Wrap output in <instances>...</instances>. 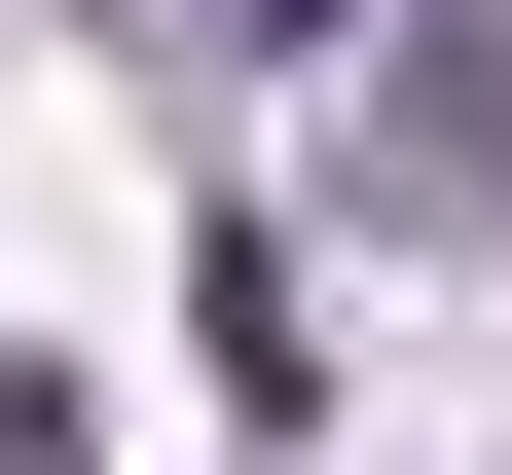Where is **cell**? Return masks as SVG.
I'll return each mask as SVG.
<instances>
[{"instance_id": "3957f363", "label": "cell", "mask_w": 512, "mask_h": 475, "mask_svg": "<svg viewBox=\"0 0 512 475\" xmlns=\"http://www.w3.org/2000/svg\"><path fill=\"white\" fill-rule=\"evenodd\" d=\"M256 37H366V0H256Z\"/></svg>"}, {"instance_id": "7a4b0ae2", "label": "cell", "mask_w": 512, "mask_h": 475, "mask_svg": "<svg viewBox=\"0 0 512 475\" xmlns=\"http://www.w3.org/2000/svg\"><path fill=\"white\" fill-rule=\"evenodd\" d=\"M0 475H110V439H74V366H0Z\"/></svg>"}, {"instance_id": "6da1fadb", "label": "cell", "mask_w": 512, "mask_h": 475, "mask_svg": "<svg viewBox=\"0 0 512 475\" xmlns=\"http://www.w3.org/2000/svg\"><path fill=\"white\" fill-rule=\"evenodd\" d=\"M366 183H403V220H512V74H403V110H366Z\"/></svg>"}]
</instances>
